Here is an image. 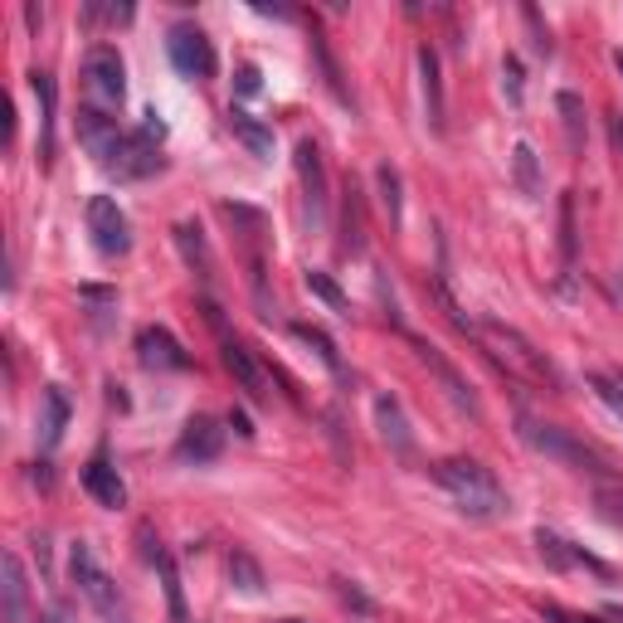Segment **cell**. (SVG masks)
<instances>
[{
  "mask_svg": "<svg viewBox=\"0 0 623 623\" xmlns=\"http://www.w3.org/2000/svg\"><path fill=\"white\" fill-rule=\"evenodd\" d=\"M376 424H380V439L390 443V453L414 459V433H410V419H404L394 394H376Z\"/></svg>",
  "mask_w": 623,
  "mask_h": 623,
  "instance_id": "cell-16",
  "label": "cell"
},
{
  "mask_svg": "<svg viewBox=\"0 0 623 623\" xmlns=\"http://www.w3.org/2000/svg\"><path fill=\"white\" fill-rule=\"evenodd\" d=\"M234 88L244 93V98H254V93L264 88V83H258V69H254V64H239V74H234Z\"/></svg>",
  "mask_w": 623,
  "mask_h": 623,
  "instance_id": "cell-37",
  "label": "cell"
},
{
  "mask_svg": "<svg viewBox=\"0 0 623 623\" xmlns=\"http://www.w3.org/2000/svg\"><path fill=\"white\" fill-rule=\"evenodd\" d=\"M512 181H516V191H522L526 200H541V195H546L541 161H536L532 142H516V147H512Z\"/></svg>",
  "mask_w": 623,
  "mask_h": 623,
  "instance_id": "cell-22",
  "label": "cell"
},
{
  "mask_svg": "<svg viewBox=\"0 0 623 623\" xmlns=\"http://www.w3.org/2000/svg\"><path fill=\"white\" fill-rule=\"evenodd\" d=\"M341 248L346 254H361V195H356V185L346 181V205H341Z\"/></svg>",
  "mask_w": 623,
  "mask_h": 623,
  "instance_id": "cell-31",
  "label": "cell"
},
{
  "mask_svg": "<svg viewBox=\"0 0 623 623\" xmlns=\"http://www.w3.org/2000/svg\"><path fill=\"white\" fill-rule=\"evenodd\" d=\"M83 487H88V497L98 506H112V512L127 506V482H122L118 467L102 459V453H98V459H88V467H83Z\"/></svg>",
  "mask_w": 623,
  "mask_h": 623,
  "instance_id": "cell-15",
  "label": "cell"
},
{
  "mask_svg": "<svg viewBox=\"0 0 623 623\" xmlns=\"http://www.w3.org/2000/svg\"><path fill=\"white\" fill-rule=\"evenodd\" d=\"M614 64H619V74H623V49H619V54H614Z\"/></svg>",
  "mask_w": 623,
  "mask_h": 623,
  "instance_id": "cell-44",
  "label": "cell"
},
{
  "mask_svg": "<svg viewBox=\"0 0 623 623\" xmlns=\"http://www.w3.org/2000/svg\"><path fill=\"white\" fill-rule=\"evenodd\" d=\"M522 439H526V449H536V453H546V459L575 467V473H604V463H599L579 439H570L565 429H555V424L522 419Z\"/></svg>",
  "mask_w": 623,
  "mask_h": 623,
  "instance_id": "cell-4",
  "label": "cell"
},
{
  "mask_svg": "<svg viewBox=\"0 0 623 623\" xmlns=\"http://www.w3.org/2000/svg\"><path fill=\"white\" fill-rule=\"evenodd\" d=\"M297 181H303V200L312 224L327 220V166H321L317 142H297Z\"/></svg>",
  "mask_w": 623,
  "mask_h": 623,
  "instance_id": "cell-10",
  "label": "cell"
},
{
  "mask_svg": "<svg viewBox=\"0 0 623 623\" xmlns=\"http://www.w3.org/2000/svg\"><path fill=\"white\" fill-rule=\"evenodd\" d=\"M78 142L88 147V156H98V166H102L112 151H118L122 132H118V122H112L102 108H83L78 112Z\"/></svg>",
  "mask_w": 623,
  "mask_h": 623,
  "instance_id": "cell-14",
  "label": "cell"
},
{
  "mask_svg": "<svg viewBox=\"0 0 623 623\" xmlns=\"http://www.w3.org/2000/svg\"><path fill=\"white\" fill-rule=\"evenodd\" d=\"M69 414H74V404H69V394L59 386L39 394V449H59V439L69 429Z\"/></svg>",
  "mask_w": 623,
  "mask_h": 623,
  "instance_id": "cell-17",
  "label": "cell"
},
{
  "mask_svg": "<svg viewBox=\"0 0 623 623\" xmlns=\"http://www.w3.org/2000/svg\"><path fill=\"white\" fill-rule=\"evenodd\" d=\"M230 579L244 595H258V589H264V565H258L248 550H230Z\"/></svg>",
  "mask_w": 623,
  "mask_h": 623,
  "instance_id": "cell-29",
  "label": "cell"
},
{
  "mask_svg": "<svg viewBox=\"0 0 623 623\" xmlns=\"http://www.w3.org/2000/svg\"><path fill=\"white\" fill-rule=\"evenodd\" d=\"M288 331H293V337L303 341V346H307L312 356L321 361V366L331 370V376H341V356H337V346H331V337H327V331H321V327H312V321H293V327H288Z\"/></svg>",
  "mask_w": 623,
  "mask_h": 623,
  "instance_id": "cell-25",
  "label": "cell"
},
{
  "mask_svg": "<svg viewBox=\"0 0 623 623\" xmlns=\"http://www.w3.org/2000/svg\"><path fill=\"white\" fill-rule=\"evenodd\" d=\"M312 59H317L321 83H327V88H331V98H337V102H346V108H356V98H351V88H346V83H341L337 54H331V45H327V35H321V29H312Z\"/></svg>",
  "mask_w": 623,
  "mask_h": 623,
  "instance_id": "cell-23",
  "label": "cell"
},
{
  "mask_svg": "<svg viewBox=\"0 0 623 623\" xmlns=\"http://www.w3.org/2000/svg\"><path fill=\"white\" fill-rule=\"evenodd\" d=\"M589 386H595L599 400H604L609 410H614L619 419H623V380H619V376H589Z\"/></svg>",
  "mask_w": 623,
  "mask_h": 623,
  "instance_id": "cell-34",
  "label": "cell"
},
{
  "mask_svg": "<svg viewBox=\"0 0 623 623\" xmlns=\"http://www.w3.org/2000/svg\"><path fill=\"white\" fill-rule=\"evenodd\" d=\"M522 15H526V25H532V35H536V54H541V59H546V54H550V29L541 25V15H536V10H532V5H526V10H522Z\"/></svg>",
  "mask_w": 623,
  "mask_h": 623,
  "instance_id": "cell-36",
  "label": "cell"
},
{
  "mask_svg": "<svg viewBox=\"0 0 623 623\" xmlns=\"http://www.w3.org/2000/svg\"><path fill=\"white\" fill-rule=\"evenodd\" d=\"M536 550L550 570H570V565H585V550H575L570 541H560L555 532H536Z\"/></svg>",
  "mask_w": 623,
  "mask_h": 623,
  "instance_id": "cell-27",
  "label": "cell"
},
{
  "mask_svg": "<svg viewBox=\"0 0 623 623\" xmlns=\"http://www.w3.org/2000/svg\"><path fill=\"white\" fill-rule=\"evenodd\" d=\"M29 88H35L39 98V161H54V78L49 74H29Z\"/></svg>",
  "mask_w": 623,
  "mask_h": 623,
  "instance_id": "cell-20",
  "label": "cell"
},
{
  "mask_svg": "<svg viewBox=\"0 0 623 623\" xmlns=\"http://www.w3.org/2000/svg\"><path fill=\"white\" fill-rule=\"evenodd\" d=\"M83 83L98 98V108H118L122 93H127V69H122V54L112 45H93L88 59H83Z\"/></svg>",
  "mask_w": 623,
  "mask_h": 623,
  "instance_id": "cell-5",
  "label": "cell"
},
{
  "mask_svg": "<svg viewBox=\"0 0 623 623\" xmlns=\"http://www.w3.org/2000/svg\"><path fill=\"white\" fill-rule=\"evenodd\" d=\"M102 171L118 175V181H142V175L161 171V151H156V142L147 132H132V137H122L118 151L102 161Z\"/></svg>",
  "mask_w": 623,
  "mask_h": 623,
  "instance_id": "cell-8",
  "label": "cell"
},
{
  "mask_svg": "<svg viewBox=\"0 0 623 623\" xmlns=\"http://www.w3.org/2000/svg\"><path fill=\"white\" fill-rule=\"evenodd\" d=\"M560 254H565V264H575V200H560Z\"/></svg>",
  "mask_w": 623,
  "mask_h": 623,
  "instance_id": "cell-33",
  "label": "cell"
},
{
  "mask_svg": "<svg viewBox=\"0 0 623 623\" xmlns=\"http://www.w3.org/2000/svg\"><path fill=\"white\" fill-rule=\"evenodd\" d=\"M142 132H147L151 142H161V137H166V122H161V112H147V122H142Z\"/></svg>",
  "mask_w": 623,
  "mask_h": 623,
  "instance_id": "cell-39",
  "label": "cell"
},
{
  "mask_svg": "<svg viewBox=\"0 0 623 623\" xmlns=\"http://www.w3.org/2000/svg\"><path fill=\"white\" fill-rule=\"evenodd\" d=\"M473 341L506 370V376H522V380H532V386H555V366L546 361V351H536L532 341H526L516 327H506V321H477Z\"/></svg>",
  "mask_w": 623,
  "mask_h": 623,
  "instance_id": "cell-2",
  "label": "cell"
},
{
  "mask_svg": "<svg viewBox=\"0 0 623 623\" xmlns=\"http://www.w3.org/2000/svg\"><path fill=\"white\" fill-rule=\"evenodd\" d=\"M35 482H39V487L54 482V477H49V463H35Z\"/></svg>",
  "mask_w": 623,
  "mask_h": 623,
  "instance_id": "cell-43",
  "label": "cell"
},
{
  "mask_svg": "<svg viewBox=\"0 0 623 623\" xmlns=\"http://www.w3.org/2000/svg\"><path fill=\"white\" fill-rule=\"evenodd\" d=\"M555 108H560V122H565V142L579 151L585 147V102H579V93H560Z\"/></svg>",
  "mask_w": 623,
  "mask_h": 623,
  "instance_id": "cell-28",
  "label": "cell"
},
{
  "mask_svg": "<svg viewBox=\"0 0 623 623\" xmlns=\"http://www.w3.org/2000/svg\"><path fill=\"white\" fill-rule=\"evenodd\" d=\"M137 361L147 370H185V366H191L185 346L166 327H142L137 331Z\"/></svg>",
  "mask_w": 623,
  "mask_h": 623,
  "instance_id": "cell-11",
  "label": "cell"
},
{
  "mask_svg": "<svg viewBox=\"0 0 623 623\" xmlns=\"http://www.w3.org/2000/svg\"><path fill=\"white\" fill-rule=\"evenodd\" d=\"M230 132L248 147V156H258V161H273V132H268L258 118H248V112H230Z\"/></svg>",
  "mask_w": 623,
  "mask_h": 623,
  "instance_id": "cell-24",
  "label": "cell"
},
{
  "mask_svg": "<svg viewBox=\"0 0 623 623\" xmlns=\"http://www.w3.org/2000/svg\"><path fill=\"white\" fill-rule=\"evenodd\" d=\"M220 453H224V429L210 414H195L181 429V439H175V459L181 463H215Z\"/></svg>",
  "mask_w": 623,
  "mask_h": 623,
  "instance_id": "cell-9",
  "label": "cell"
},
{
  "mask_svg": "<svg viewBox=\"0 0 623 623\" xmlns=\"http://www.w3.org/2000/svg\"><path fill=\"white\" fill-rule=\"evenodd\" d=\"M433 482L459 502V512L477 516V522H497L506 516V492L492 477V467H482L477 459H443L433 463Z\"/></svg>",
  "mask_w": 623,
  "mask_h": 623,
  "instance_id": "cell-1",
  "label": "cell"
},
{
  "mask_svg": "<svg viewBox=\"0 0 623 623\" xmlns=\"http://www.w3.org/2000/svg\"><path fill=\"white\" fill-rule=\"evenodd\" d=\"M410 346L419 351V361H424V366L433 370V380H439V386H443V394H449V400L459 404L463 414H473V419H477V394L467 390V380H463L459 370L449 366V361H443V351H433V346H429V341H424V337H410Z\"/></svg>",
  "mask_w": 623,
  "mask_h": 623,
  "instance_id": "cell-12",
  "label": "cell"
},
{
  "mask_svg": "<svg viewBox=\"0 0 623 623\" xmlns=\"http://www.w3.org/2000/svg\"><path fill=\"white\" fill-rule=\"evenodd\" d=\"M69 575H74V585H78V595L88 599L93 609H98L108 623H132L127 614V604H122V595H118V585H112V575L98 565V555H93V546H74L69 550Z\"/></svg>",
  "mask_w": 623,
  "mask_h": 623,
  "instance_id": "cell-3",
  "label": "cell"
},
{
  "mask_svg": "<svg viewBox=\"0 0 623 623\" xmlns=\"http://www.w3.org/2000/svg\"><path fill=\"white\" fill-rule=\"evenodd\" d=\"M88 234H93V244H98V254H108V258H118L132 248L127 215H122L118 200H108V195H93L88 200Z\"/></svg>",
  "mask_w": 623,
  "mask_h": 623,
  "instance_id": "cell-7",
  "label": "cell"
},
{
  "mask_svg": "<svg viewBox=\"0 0 623 623\" xmlns=\"http://www.w3.org/2000/svg\"><path fill=\"white\" fill-rule=\"evenodd\" d=\"M376 191H380V210H386L390 224L404 220V200H400V171H394L390 161L376 166Z\"/></svg>",
  "mask_w": 623,
  "mask_h": 623,
  "instance_id": "cell-26",
  "label": "cell"
},
{
  "mask_svg": "<svg viewBox=\"0 0 623 623\" xmlns=\"http://www.w3.org/2000/svg\"><path fill=\"white\" fill-rule=\"evenodd\" d=\"M283 623H303V619H283Z\"/></svg>",
  "mask_w": 623,
  "mask_h": 623,
  "instance_id": "cell-45",
  "label": "cell"
},
{
  "mask_svg": "<svg viewBox=\"0 0 623 623\" xmlns=\"http://www.w3.org/2000/svg\"><path fill=\"white\" fill-rule=\"evenodd\" d=\"M83 15H88V20H132V5H118V10H112V5H88Z\"/></svg>",
  "mask_w": 623,
  "mask_h": 623,
  "instance_id": "cell-38",
  "label": "cell"
},
{
  "mask_svg": "<svg viewBox=\"0 0 623 623\" xmlns=\"http://www.w3.org/2000/svg\"><path fill=\"white\" fill-rule=\"evenodd\" d=\"M609 142H614V151H619V161H623V112L609 118Z\"/></svg>",
  "mask_w": 623,
  "mask_h": 623,
  "instance_id": "cell-40",
  "label": "cell"
},
{
  "mask_svg": "<svg viewBox=\"0 0 623 623\" xmlns=\"http://www.w3.org/2000/svg\"><path fill=\"white\" fill-rule=\"evenodd\" d=\"M555 623H595V619H579V614H565V609H546Z\"/></svg>",
  "mask_w": 623,
  "mask_h": 623,
  "instance_id": "cell-42",
  "label": "cell"
},
{
  "mask_svg": "<svg viewBox=\"0 0 623 623\" xmlns=\"http://www.w3.org/2000/svg\"><path fill=\"white\" fill-rule=\"evenodd\" d=\"M307 288H312V293H317V297H321V303H327L331 312H341V317H351V303H346V293H341V288L331 283L327 273H321V268H307Z\"/></svg>",
  "mask_w": 623,
  "mask_h": 623,
  "instance_id": "cell-32",
  "label": "cell"
},
{
  "mask_svg": "<svg viewBox=\"0 0 623 623\" xmlns=\"http://www.w3.org/2000/svg\"><path fill=\"white\" fill-rule=\"evenodd\" d=\"M224 370L239 380V390H244L254 404H268V376H264V366H258L254 351L239 346L234 337H224Z\"/></svg>",
  "mask_w": 623,
  "mask_h": 623,
  "instance_id": "cell-13",
  "label": "cell"
},
{
  "mask_svg": "<svg viewBox=\"0 0 623 623\" xmlns=\"http://www.w3.org/2000/svg\"><path fill=\"white\" fill-rule=\"evenodd\" d=\"M0 575H5V623H25L29 614V585H25V565H20V555L10 550L5 560H0Z\"/></svg>",
  "mask_w": 623,
  "mask_h": 623,
  "instance_id": "cell-19",
  "label": "cell"
},
{
  "mask_svg": "<svg viewBox=\"0 0 623 623\" xmlns=\"http://www.w3.org/2000/svg\"><path fill=\"white\" fill-rule=\"evenodd\" d=\"M175 244H181L185 264L200 273V283H210V278H215V258H210V244H205L200 224H195V220H181V224H175Z\"/></svg>",
  "mask_w": 623,
  "mask_h": 623,
  "instance_id": "cell-21",
  "label": "cell"
},
{
  "mask_svg": "<svg viewBox=\"0 0 623 623\" xmlns=\"http://www.w3.org/2000/svg\"><path fill=\"white\" fill-rule=\"evenodd\" d=\"M419 93H424V118L433 132H443V78H439V54L429 45L419 49Z\"/></svg>",
  "mask_w": 623,
  "mask_h": 623,
  "instance_id": "cell-18",
  "label": "cell"
},
{
  "mask_svg": "<svg viewBox=\"0 0 623 623\" xmlns=\"http://www.w3.org/2000/svg\"><path fill=\"white\" fill-rule=\"evenodd\" d=\"M166 54H171V64L181 69L185 78H210L215 74V45L200 25H175L171 35H166Z\"/></svg>",
  "mask_w": 623,
  "mask_h": 623,
  "instance_id": "cell-6",
  "label": "cell"
},
{
  "mask_svg": "<svg viewBox=\"0 0 623 623\" xmlns=\"http://www.w3.org/2000/svg\"><path fill=\"white\" fill-rule=\"evenodd\" d=\"M502 93L512 98V108H522V64L516 59H502Z\"/></svg>",
  "mask_w": 623,
  "mask_h": 623,
  "instance_id": "cell-35",
  "label": "cell"
},
{
  "mask_svg": "<svg viewBox=\"0 0 623 623\" xmlns=\"http://www.w3.org/2000/svg\"><path fill=\"white\" fill-rule=\"evenodd\" d=\"M151 565L161 570V585H166V604H171V619H175V623H185V595H181V575H175L171 555H166V550H156Z\"/></svg>",
  "mask_w": 623,
  "mask_h": 623,
  "instance_id": "cell-30",
  "label": "cell"
},
{
  "mask_svg": "<svg viewBox=\"0 0 623 623\" xmlns=\"http://www.w3.org/2000/svg\"><path fill=\"white\" fill-rule=\"evenodd\" d=\"M230 429L239 433V439H254V424H248L244 414H230Z\"/></svg>",
  "mask_w": 623,
  "mask_h": 623,
  "instance_id": "cell-41",
  "label": "cell"
}]
</instances>
